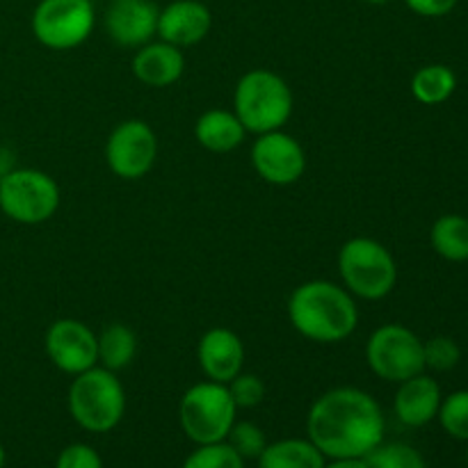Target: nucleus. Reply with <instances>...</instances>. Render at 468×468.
<instances>
[{
  "instance_id": "1",
  "label": "nucleus",
  "mask_w": 468,
  "mask_h": 468,
  "mask_svg": "<svg viewBox=\"0 0 468 468\" xmlns=\"http://www.w3.org/2000/svg\"><path fill=\"white\" fill-rule=\"evenodd\" d=\"M384 414L370 393L355 387L332 388L311 405L306 432L329 460L366 457L384 441Z\"/></svg>"
},
{
  "instance_id": "2",
  "label": "nucleus",
  "mask_w": 468,
  "mask_h": 468,
  "mask_svg": "<svg viewBox=\"0 0 468 468\" xmlns=\"http://www.w3.org/2000/svg\"><path fill=\"white\" fill-rule=\"evenodd\" d=\"M288 320L297 334L314 343H338L352 336L359 309L350 292L332 282H306L288 300Z\"/></svg>"
},
{
  "instance_id": "3",
  "label": "nucleus",
  "mask_w": 468,
  "mask_h": 468,
  "mask_svg": "<svg viewBox=\"0 0 468 468\" xmlns=\"http://www.w3.org/2000/svg\"><path fill=\"white\" fill-rule=\"evenodd\" d=\"M233 112L247 133L279 131L292 114V91L279 73L251 69L238 80L233 91Z\"/></svg>"
},
{
  "instance_id": "4",
  "label": "nucleus",
  "mask_w": 468,
  "mask_h": 468,
  "mask_svg": "<svg viewBox=\"0 0 468 468\" xmlns=\"http://www.w3.org/2000/svg\"><path fill=\"white\" fill-rule=\"evenodd\" d=\"M69 411L87 432L105 434L117 428L126 411V391L117 373L94 366L76 375L69 387Z\"/></svg>"
},
{
  "instance_id": "5",
  "label": "nucleus",
  "mask_w": 468,
  "mask_h": 468,
  "mask_svg": "<svg viewBox=\"0 0 468 468\" xmlns=\"http://www.w3.org/2000/svg\"><path fill=\"white\" fill-rule=\"evenodd\" d=\"M338 272L352 297L384 300L398 283V265L391 251L373 238H352L338 251Z\"/></svg>"
},
{
  "instance_id": "6",
  "label": "nucleus",
  "mask_w": 468,
  "mask_h": 468,
  "mask_svg": "<svg viewBox=\"0 0 468 468\" xmlns=\"http://www.w3.org/2000/svg\"><path fill=\"white\" fill-rule=\"evenodd\" d=\"M236 402L227 384L199 382L186 391L178 407L183 432L197 446L227 441L229 430L236 423Z\"/></svg>"
},
{
  "instance_id": "7",
  "label": "nucleus",
  "mask_w": 468,
  "mask_h": 468,
  "mask_svg": "<svg viewBox=\"0 0 468 468\" xmlns=\"http://www.w3.org/2000/svg\"><path fill=\"white\" fill-rule=\"evenodd\" d=\"M59 208V187L39 169H9L0 176V210L18 224H41Z\"/></svg>"
},
{
  "instance_id": "8",
  "label": "nucleus",
  "mask_w": 468,
  "mask_h": 468,
  "mask_svg": "<svg viewBox=\"0 0 468 468\" xmlns=\"http://www.w3.org/2000/svg\"><path fill=\"white\" fill-rule=\"evenodd\" d=\"M366 361L379 379L400 384L425 370L423 341L405 324H382L366 343Z\"/></svg>"
},
{
  "instance_id": "9",
  "label": "nucleus",
  "mask_w": 468,
  "mask_h": 468,
  "mask_svg": "<svg viewBox=\"0 0 468 468\" xmlns=\"http://www.w3.org/2000/svg\"><path fill=\"white\" fill-rule=\"evenodd\" d=\"M94 23L91 0H39L32 12V35L50 50H71L87 41Z\"/></svg>"
},
{
  "instance_id": "10",
  "label": "nucleus",
  "mask_w": 468,
  "mask_h": 468,
  "mask_svg": "<svg viewBox=\"0 0 468 468\" xmlns=\"http://www.w3.org/2000/svg\"><path fill=\"white\" fill-rule=\"evenodd\" d=\"M158 158V137L142 119L117 123L105 142V163L114 176L137 181L151 172Z\"/></svg>"
},
{
  "instance_id": "11",
  "label": "nucleus",
  "mask_w": 468,
  "mask_h": 468,
  "mask_svg": "<svg viewBox=\"0 0 468 468\" xmlns=\"http://www.w3.org/2000/svg\"><path fill=\"white\" fill-rule=\"evenodd\" d=\"M251 165L270 186H292L306 172L304 146L282 128L261 133L251 146Z\"/></svg>"
},
{
  "instance_id": "12",
  "label": "nucleus",
  "mask_w": 468,
  "mask_h": 468,
  "mask_svg": "<svg viewBox=\"0 0 468 468\" xmlns=\"http://www.w3.org/2000/svg\"><path fill=\"white\" fill-rule=\"evenodd\" d=\"M46 355L55 368L67 375H80L99 364V341L85 323L73 318L55 320L46 332Z\"/></svg>"
},
{
  "instance_id": "13",
  "label": "nucleus",
  "mask_w": 468,
  "mask_h": 468,
  "mask_svg": "<svg viewBox=\"0 0 468 468\" xmlns=\"http://www.w3.org/2000/svg\"><path fill=\"white\" fill-rule=\"evenodd\" d=\"M158 14L154 0H112L105 12V30L117 46L140 48L158 32Z\"/></svg>"
},
{
  "instance_id": "14",
  "label": "nucleus",
  "mask_w": 468,
  "mask_h": 468,
  "mask_svg": "<svg viewBox=\"0 0 468 468\" xmlns=\"http://www.w3.org/2000/svg\"><path fill=\"white\" fill-rule=\"evenodd\" d=\"M197 361L210 382L229 384L242 373L245 346L240 336L227 327H213L197 343Z\"/></svg>"
},
{
  "instance_id": "15",
  "label": "nucleus",
  "mask_w": 468,
  "mask_h": 468,
  "mask_svg": "<svg viewBox=\"0 0 468 468\" xmlns=\"http://www.w3.org/2000/svg\"><path fill=\"white\" fill-rule=\"evenodd\" d=\"M213 27V14L199 0H174L158 14V32L167 44L186 48L199 44Z\"/></svg>"
},
{
  "instance_id": "16",
  "label": "nucleus",
  "mask_w": 468,
  "mask_h": 468,
  "mask_svg": "<svg viewBox=\"0 0 468 468\" xmlns=\"http://www.w3.org/2000/svg\"><path fill=\"white\" fill-rule=\"evenodd\" d=\"M441 387L437 379L428 378V375H414V378L400 382L393 400V410L396 416L410 428H423V425L432 423L441 407Z\"/></svg>"
},
{
  "instance_id": "17",
  "label": "nucleus",
  "mask_w": 468,
  "mask_h": 468,
  "mask_svg": "<svg viewBox=\"0 0 468 468\" xmlns=\"http://www.w3.org/2000/svg\"><path fill=\"white\" fill-rule=\"evenodd\" d=\"M133 76L146 87H167L174 85L186 71V58L178 46L167 41H149L140 46L133 55Z\"/></svg>"
},
{
  "instance_id": "18",
  "label": "nucleus",
  "mask_w": 468,
  "mask_h": 468,
  "mask_svg": "<svg viewBox=\"0 0 468 468\" xmlns=\"http://www.w3.org/2000/svg\"><path fill=\"white\" fill-rule=\"evenodd\" d=\"M197 142L213 154H229L245 142V126L233 110H208L197 119Z\"/></svg>"
},
{
  "instance_id": "19",
  "label": "nucleus",
  "mask_w": 468,
  "mask_h": 468,
  "mask_svg": "<svg viewBox=\"0 0 468 468\" xmlns=\"http://www.w3.org/2000/svg\"><path fill=\"white\" fill-rule=\"evenodd\" d=\"M256 462L259 468H323L324 455L311 439H282L268 443Z\"/></svg>"
},
{
  "instance_id": "20",
  "label": "nucleus",
  "mask_w": 468,
  "mask_h": 468,
  "mask_svg": "<svg viewBox=\"0 0 468 468\" xmlns=\"http://www.w3.org/2000/svg\"><path fill=\"white\" fill-rule=\"evenodd\" d=\"M99 341V364L103 368L117 370L128 368L137 356V336L128 324L112 323L96 336Z\"/></svg>"
},
{
  "instance_id": "21",
  "label": "nucleus",
  "mask_w": 468,
  "mask_h": 468,
  "mask_svg": "<svg viewBox=\"0 0 468 468\" xmlns=\"http://www.w3.org/2000/svg\"><path fill=\"white\" fill-rule=\"evenodd\" d=\"M434 251L441 259L452 263H464L468 261V218L462 215H441L432 224L430 231Z\"/></svg>"
},
{
  "instance_id": "22",
  "label": "nucleus",
  "mask_w": 468,
  "mask_h": 468,
  "mask_svg": "<svg viewBox=\"0 0 468 468\" xmlns=\"http://www.w3.org/2000/svg\"><path fill=\"white\" fill-rule=\"evenodd\" d=\"M457 76L446 64H428L411 78V94L423 105H439L452 96Z\"/></svg>"
},
{
  "instance_id": "23",
  "label": "nucleus",
  "mask_w": 468,
  "mask_h": 468,
  "mask_svg": "<svg viewBox=\"0 0 468 468\" xmlns=\"http://www.w3.org/2000/svg\"><path fill=\"white\" fill-rule=\"evenodd\" d=\"M366 462L370 468H428L423 455L407 443H379Z\"/></svg>"
},
{
  "instance_id": "24",
  "label": "nucleus",
  "mask_w": 468,
  "mask_h": 468,
  "mask_svg": "<svg viewBox=\"0 0 468 468\" xmlns=\"http://www.w3.org/2000/svg\"><path fill=\"white\" fill-rule=\"evenodd\" d=\"M183 468H245V460L227 441L204 443L187 455Z\"/></svg>"
},
{
  "instance_id": "25",
  "label": "nucleus",
  "mask_w": 468,
  "mask_h": 468,
  "mask_svg": "<svg viewBox=\"0 0 468 468\" xmlns=\"http://www.w3.org/2000/svg\"><path fill=\"white\" fill-rule=\"evenodd\" d=\"M437 419L452 439L468 441V391H455L443 398Z\"/></svg>"
},
{
  "instance_id": "26",
  "label": "nucleus",
  "mask_w": 468,
  "mask_h": 468,
  "mask_svg": "<svg viewBox=\"0 0 468 468\" xmlns=\"http://www.w3.org/2000/svg\"><path fill=\"white\" fill-rule=\"evenodd\" d=\"M227 443L242 457V460H259L263 455V451L268 448V439L265 432L256 423L250 420H242V423H233V428L229 430Z\"/></svg>"
},
{
  "instance_id": "27",
  "label": "nucleus",
  "mask_w": 468,
  "mask_h": 468,
  "mask_svg": "<svg viewBox=\"0 0 468 468\" xmlns=\"http://www.w3.org/2000/svg\"><path fill=\"white\" fill-rule=\"evenodd\" d=\"M423 359L425 368H432L437 373L452 370L462 359V350L452 338L434 336L430 341H423Z\"/></svg>"
},
{
  "instance_id": "28",
  "label": "nucleus",
  "mask_w": 468,
  "mask_h": 468,
  "mask_svg": "<svg viewBox=\"0 0 468 468\" xmlns=\"http://www.w3.org/2000/svg\"><path fill=\"white\" fill-rule=\"evenodd\" d=\"M227 387L238 410H251V407H259L265 398V384L259 375L240 373L236 375Z\"/></svg>"
},
{
  "instance_id": "29",
  "label": "nucleus",
  "mask_w": 468,
  "mask_h": 468,
  "mask_svg": "<svg viewBox=\"0 0 468 468\" xmlns=\"http://www.w3.org/2000/svg\"><path fill=\"white\" fill-rule=\"evenodd\" d=\"M55 468H103V460L87 443H71L59 452Z\"/></svg>"
},
{
  "instance_id": "30",
  "label": "nucleus",
  "mask_w": 468,
  "mask_h": 468,
  "mask_svg": "<svg viewBox=\"0 0 468 468\" xmlns=\"http://www.w3.org/2000/svg\"><path fill=\"white\" fill-rule=\"evenodd\" d=\"M405 5L419 16L439 18L451 14L455 9L457 0H405Z\"/></svg>"
},
{
  "instance_id": "31",
  "label": "nucleus",
  "mask_w": 468,
  "mask_h": 468,
  "mask_svg": "<svg viewBox=\"0 0 468 468\" xmlns=\"http://www.w3.org/2000/svg\"><path fill=\"white\" fill-rule=\"evenodd\" d=\"M323 468H370L366 457H350V460H334L332 464H324Z\"/></svg>"
},
{
  "instance_id": "32",
  "label": "nucleus",
  "mask_w": 468,
  "mask_h": 468,
  "mask_svg": "<svg viewBox=\"0 0 468 468\" xmlns=\"http://www.w3.org/2000/svg\"><path fill=\"white\" fill-rule=\"evenodd\" d=\"M366 3H370V5H388V3H391V0H366Z\"/></svg>"
},
{
  "instance_id": "33",
  "label": "nucleus",
  "mask_w": 468,
  "mask_h": 468,
  "mask_svg": "<svg viewBox=\"0 0 468 468\" xmlns=\"http://www.w3.org/2000/svg\"><path fill=\"white\" fill-rule=\"evenodd\" d=\"M3 466H5V448L0 446V468H3Z\"/></svg>"
},
{
  "instance_id": "34",
  "label": "nucleus",
  "mask_w": 468,
  "mask_h": 468,
  "mask_svg": "<svg viewBox=\"0 0 468 468\" xmlns=\"http://www.w3.org/2000/svg\"><path fill=\"white\" fill-rule=\"evenodd\" d=\"M466 460H468V451H466Z\"/></svg>"
}]
</instances>
